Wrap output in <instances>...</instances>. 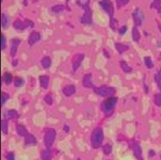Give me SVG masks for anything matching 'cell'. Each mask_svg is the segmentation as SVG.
Masks as SVG:
<instances>
[{
  "mask_svg": "<svg viewBox=\"0 0 161 160\" xmlns=\"http://www.w3.org/2000/svg\"><path fill=\"white\" fill-rule=\"evenodd\" d=\"M104 140V135H103V131L101 128H96L93 132H92L91 136V145L93 148L97 149L101 147L102 145Z\"/></svg>",
  "mask_w": 161,
  "mask_h": 160,
  "instance_id": "obj_1",
  "label": "cell"
},
{
  "mask_svg": "<svg viewBox=\"0 0 161 160\" xmlns=\"http://www.w3.org/2000/svg\"><path fill=\"white\" fill-rule=\"evenodd\" d=\"M117 103V98L115 97H109L101 103V109L103 112L106 114V116H110L113 112L114 106Z\"/></svg>",
  "mask_w": 161,
  "mask_h": 160,
  "instance_id": "obj_2",
  "label": "cell"
},
{
  "mask_svg": "<svg viewBox=\"0 0 161 160\" xmlns=\"http://www.w3.org/2000/svg\"><path fill=\"white\" fill-rule=\"evenodd\" d=\"M81 6L84 9V14L81 18V22L83 24H92V11L89 7V0L86 1Z\"/></svg>",
  "mask_w": 161,
  "mask_h": 160,
  "instance_id": "obj_3",
  "label": "cell"
},
{
  "mask_svg": "<svg viewBox=\"0 0 161 160\" xmlns=\"http://www.w3.org/2000/svg\"><path fill=\"white\" fill-rule=\"evenodd\" d=\"M56 132L55 129L53 128L46 129L45 133H44V139H43V142L46 147L50 148V146H52L56 139Z\"/></svg>",
  "mask_w": 161,
  "mask_h": 160,
  "instance_id": "obj_4",
  "label": "cell"
},
{
  "mask_svg": "<svg viewBox=\"0 0 161 160\" xmlns=\"http://www.w3.org/2000/svg\"><path fill=\"white\" fill-rule=\"evenodd\" d=\"M95 92L100 95V96H109L112 97L114 94L116 93V90L113 87H107V86H102L100 87H95Z\"/></svg>",
  "mask_w": 161,
  "mask_h": 160,
  "instance_id": "obj_5",
  "label": "cell"
},
{
  "mask_svg": "<svg viewBox=\"0 0 161 160\" xmlns=\"http://www.w3.org/2000/svg\"><path fill=\"white\" fill-rule=\"evenodd\" d=\"M28 26H30V27H33L34 26V24L33 22L26 19L25 20V22H22L20 19H17L14 21L13 22V27L14 29H16L17 30H25Z\"/></svg>",
  "mask_w": 161,
  "mask_h": 160,
  "instance_id": "obj_6",
  "label": "cell"
},
{
  "mask_svg": "<svg viewBox=\"0 0 161 160\" xmlns=\"http://www.w3.org/2000/svg\"><path fill=\"white\" fill-rule=\"evenodd\" d=\"M133 22L135 26H140L144 18V14L140 8H136L133 11Z\"/></svg>",
  "mask_w": 161,
  "mask_h": 160,
  "instance_id": "obj_7",
  "label": "cell"
},
{
  "mask_svg": "<svg viewBox=\"0 0 161 160\" xmlns=\"http://www.w3.org/2000/svg\"><path fill=\"white\" fill-rule=\"evenodd\" d=\"M83 59H84L83 54H76L73 56V58H72V69H73L74 72H76L79 68Z\"/></svg>",
  "mask_w": 161,
  "mask_h": 160,
  "instance_id": "obj_8",
  "label": "cell"
},
{
  "mask_svg": "<svg viewBox=\"0 0 161 160\" xmlns=\"http://www.w3.org/2000/svg\"><path fill=\"white\" fill-rule=\"evenodd\" d=\"M99 4L102 7V9L112 17L113 15V7L110 0H101V1L99 2Z\"/></svg>",
  "mask_w": 161,
  "mask_h": 160,
  "instance_id": "obj_9",
  "label": "cell"
},
{
  "mask_svg": "<svg viewBox=\"0 0 161 160\" xmlns=\"http://www.w3.org/2000/svg\"><path fill=\"white\" fill-rule=\"evenodd\" d=\"M133 150L134 156L138 160H143V158H142V150H141V147L140 146L139 144L136 143V142H133Z\"/></svg>",
  "mask_w": 161,
  "mask_h": 160,
  "instance_id": "obj_10",
  "label": "cell"
},
{
  "mask_svg": "<svg viewBox=\"0 0 161 160\" xmlns=\"http://www.w3.org/2000/svg\"><path fill=\"white\" fill-rule=\"evenodd\" d=\"M20 43V39L18 38H14L11 40V50H10V55L11 56L14 57L16 56V53L17 51L18 45Z\"/></svg>",
  "mask_w": 161,
  "mask_h": 160,
  "instance_id": "obj_11",
  "label": "cell"
},
{
  "mask_svg": "<svg viewBox=\"0 0 161 160\" xmlns=\"http://www.w3.org/2000/svg\"><path fill=\"white\" fill-rule=\"evenodd\" d=\"M62 93L65 96L70 97L76 93V87L74 85H67L62 88Z\"/></svg>",
  "mask_w": 161,
  "mask_h": 160,
  "instance_id": "obj_12",
  "label": "cell"
},
{
  "mask_svg": "<svg viewBox=\"0 0 161 160\" xmlns=\"http://www.w3.org/2000/svg\"><path fill=\"white\" fill-rule=\"evenodd\" d=\"M82 84L87 88H95L93 83H92V75L90 74H86L83 76Z\"/></svg>",
  "mask_w": 161,
  "mask_h": 160,
  "instance_id": "obj_13",
  "label": "cell"
},
{
  "mask_svg": "<svg viewBox=\"0 0 161 160\" xmlns=\"http://www.w3.org/2000/svg\"><path fill=\"white\" fill-rule=\"evenodd\" d=\"M40 38H41L40 33L37 31H33V32H31V34L29 36L28 42L30 46H32V45H34L36 42H38L40 40Z\"/></svg>",
  "mask_w": 161,
  "mask_h": 160,
  "instance_id": "obj_14",
  "label": "cell"
},
{
  "mask_svg": "<svg viewBox=\"0 0 161 160\" xmlns=\"http://www.w3.org/2000/svg\"><path fill=\"white\" fill-rule=\"evenodd\" d=\"M25 144L26 145H36V138L33 136V135H31V134H27L25 137Z\"/></svg>",
  "mask_w": 161,
  "mask_h": 160,
  "instance_id": "obj_15",
  "label": "cell"
},
{
  "mask_svg": "<svg viewBox=\"0 0 161 160\" xmlns=\"http://www.w3.org/2000/svg\"><path fill=\"white\" fill-rule=\"evenodd\" d=\"M40 81V85L42 88L46 89L48 87L49 85V76L48 75H41L39 78Z\"/></svg>",
  "mask_w": 161,
  "mask_h": 160,
  "instance_id": "obj_16",
  "label": "cell"
},
{
  "mask_svg": "<svg viewBox=\"0 0 161 160\" xmlns=\"http://www.w3.org/2000/svg\"><path fill=\"white\" fill-rule=\"evenodd\" d=\"M17 132L21 137H25L28 134V132H27L25 126H24L23 125H17Z\"/></svg>",
  "mask_w": 161,
  "mask_h": 160,
  "instance_id": "obj_17",
  "label": "cell"
},
{
  "mask_svg": "<svg viewBox=\"0 0 161 160\" xmlns=\"http://www.w3.org/2000/svg\"><path fill=\"white\" fill-rule=\"evenodd\" d=\"M115 48H116V50H118V52H119L120 54L124 53L125 51L128 50V49H129L127 45H125V44L120 43V42H116V43H115Z\"/></svg>",
  "mask_w": 161,
  "mask_h": 160,
  "instance_id": "obj_18",
  "label": "cell"
},
{
  "mask_svg": "<svg viewBox=\"0 0 161 160\" xmlns=\"http://www.w3.org/2000/svg\"><path fill=\"white\" fill-rule=\"evenodd\" d=\"M41 158L42 160H50L51 159V151L49 149L43 150L41 153Z\"/></svg>",
  "mask_w": 161,
  "mask_h": 160,
  "instance_id": "obj_19",
  "label": "cell"
},
{
  "mask_svg": "<svg viewBox=\"0 0 161 160\" xmlns=\"http://www.w3.org/2000/svg\"><path fill=\"white\" fill-rule=\"evenodd\" d=\"M41 63H42V65L44 68H49L51 66V59L49 56H44L42 59Z\"/></svg>",
  "mask_w": 161,
  "mask_h": 160,
  "instance_id": "obj_20",
  "label": "cell"
},
{
  "mask_svg": "<svg viewBox=\"0 0 161 160\" xmlns=\"http://www.w3.org/2000/svg\"><path fill=\"white\" fill-rule=\"evenodd\" d=\"M17 115H18L17 112L16 110H13V109H12V110H9V111L6 112L5 117H6V119H8V120H12V119L17 118Z\"/></svg>",
  "mask_w": 161,
  "mask_h": 160,
  "instance_id": "obj_21",
  "label": "cell"
},
{
  "mask_svg": "<svg viewBox=\"0 0 161 160\" xmlns=\"http://www.w3.org/2000/svg\"><path fill=\"white\" fill-rule=\"evenodd\" d=\"M120 64H121V68H122V70L125 72V73H131L132 72V67L126 62V61H121V62H120Z\"/></svg>",
  "mask_w": 161,
  "mask_h": 160,
  "instance_id": "obj_22",
  "label": "cell"
},
{
  "mask_svg": "<svg viewBox=\"0 0 161 160\" xmlns=\"http://www.w3.org/2000/svg\"><path fill=\"white\" fill-rule=\"evenodd\" d=\"M132 36H133V39L134 42H139V40L140 39V32L138 30V29L136 27H134L133 29V32H132Z\"/></svg>",
  "mask_w": 161,
  "mask_h": 160,
  "instance_id": "obj_23",
  "label": "cell"
},
{
  "mask_svg": "<svg viewBox=\"0 0 161 160\" xmlns=\"http://www.w3.org/2000/svg\"><path fill=\"white\" fill-rule=\"evenodd\" d=\"M9 24V20L5 14H2L1 16V25L3 28H7Z\"/></svg>",
  "mask_w": 161,
  "mask_h": 160,
  "instance_id": "obj_24",
  "label": "cell"
},
{
  "mask_svg": "<svg viewBox=\"0 0 161 160\" xmlns=\"http://www.w3.org/2000/svg\"><path fill=\"white\" fill-rule=\"evenodd\" d=\"M64 9H65V7H64L62 5H56L51 7V11H52V12H54V13L62 12V11H64Z\"/></svg>",
  "mask_w": 161,
  "mask_h": 160,
  "instance_id": "obj_25",
  "label": "cell"
},
{
  "mask_svg": "<svg viewBox=\"0 0 161 160\" xmlns=\"http://www.w3.org/2000/svg\"><path fill=\"white\" fill-rule=\"evenodd\" d=\"M43 100H44V101L47 103L49 106H51V105L53 104V98H52V95H51L50 93H49V94L46 95L44 96Z\"/></svg>",
  "mask_w": 161,
  "mask_h": 160,
  "instance_id": "obj_26",
  "label": "cell"
},
{
  "mask_svg": "<svg viewBox=\"0 0 161 160\" xmlns=\"http://www.w3.org/2000/svg\"><path fill=\"white\" fill-rule=\"evenodd\" d=\"M4 80H5V84H7V85L11 84V81H12V75H11V74H10V73H5V75H4Z\"/></svg>",
  "mask_w": 161,
  "mask_h": 160,
  "instance_id": "obj_27",
  "label": "cell"
},
{
  "mask_svg": "<svg viewBox=\"0 0 161 160\" xmlns=\"http://www.w3.org/2000/svg\"><path fill=\"white\" fill-rule=\"evenodd\" d=\"M24 85V80L20 77H16L14 79V86L17 87H19L21 86Z\"/></svg>",
  "mask_w": 161,
  "mask_h": 160,
  "instance_id": "obj_28",
  "label": "cell"
},
{
  "mask_svg": "<svg viewBox=\"0 0 161 160\" xmlns=\"http://www.w3.org/2000/svg\"><path fill=\"white\" fill-rule=\"evenodd\" d=\"M1 130L5 134H7V132H8V123H7L6 120L1 121Z\"/></svg>",
  "mask_w": 161,
  "mask_h": 160,
  "instance_id": "obj_29",
  "label": "cell"
},
{
  "mask_svg": "<svg viewBox=\"0 0 161 160\" xmlns=\"http://www.w3.org/2000/svg\"><path fill=\"white\" fill-rule=\"evenodd\" d=\"M103 152L106 155H109L112 152V146L109 144H107L103 146Z\"/></svg>",
  "mask_w": 161,
  "mask_h": 160,
  "instance_id": "obj_30",
  "label": "cell"
},
{
  "mask_svg": "<svg viewBox=\"0 0 161 160\" xmlns=\"http://www.w3.org/2000/svg\"><path fill=\"white\" fill-rule=\"evenodd\" d=\"M152 7H154L155 9H157L161 15V5H160V2L158 1V0H155L152 5Z\"/></svg>",
  "mask_w": 161,
  "mask_h": 160,
  "instance_id": "obj_31",
  "label": "cell"
},
{
  "mask_svg": "<svg viewBox=\"0 0 161 160\" xmlns=\"http://www.w3.org/2000/svg\"><path fill=\"white\" fill-rule=\"evenodd\" d=\"M110 27L113 30H115L117 29V21L115 19H113V17H111L110 20Z\"/></svg>",
  "mask_w": 161,
  "mask_h": 160,
  "instance_id": "obj_32",
  "label": "cell"
},
{
  "mask_svg": "<svg viewBox=\"0 0 161 160\" xmlns=\"http://www.w3.org/2000/svg\"><path fill=\"white\" fill-rule=\"evenodd\" d=\"M145 64H146V67H148V68H152V67H153V63H152L151 58H150V57H147V56L145 57Z\"/></svg>",
  "mask_w": 161,
  "mask_h": 160,
  "instance_id": "obj_33",
  "label": "cell"
},
{
  "mask_svg": "<svg viewBox=\"0 0 161 160\" xmlns=\"http://www.w3.org/2000/svg\"><path fill=\"white\" fill-rule=\"evenodd\" d=\"M9 99V95L6 93H2L1 94V105L5 104V102L8 100Z\"/></svg>",
  "mask_w": 161,
  "mask_h": 160,
  "instance_id": "obj_34",
  "label": "cell"
},
{
  "mask_svg": "<svg viewBox=\"0 0 161 160\" xmlns=\"http://www.w3.org/2000/svg\"><path fill=\"white\" fill-rule=\"evenodd\" d=\"M6 47V40L3 34H1V50H4Z\"/></svg>",
  "mask_w": 161,
  "mask_h": 160,
  "instance_id": "obj_35",
  "label": "cell"
},
{
  "mask_svg": "<svg viewBox=\"0 0 161 160\" xmlns=\"http://www.w3.org/2000/svg\"><path fill=\"white\" fill-rule=\"evenodd\" d=\"M154 103L157 106H161V96L159 95H155V97H154Z\"/></svg>",
  "mask_w": 161,
  "mask_h": 160,
  "instance_id": "obj_36",
  "label": "cell"
},
{
  "mask_svg": "<svg viewBox=\"0 0 161 160\" xmlns=\"http://www.w3.org/2000/svg\"><path fill=\"white\" fill-rule=\"evenodd\" d=\"M155 81H156L158 86L159 87V88L161 89V75H159V74L156 75H155Z\"/></svg>",
  "mask_w": 161,
  "mask_h": 160,
  "instance_id": "obj_37",
  "label": "cell"
},
{
  "mask_svg": "<svg viewBox=\"0 0 161 160\" xmlns=\"http://www.w3.org/2000/svg\"><path fill=\"white\" fill-rule=\"evenodd\" d=\"M127 26L126 25H123V26H121V28L120 29V35H124L126 32H127Z\"/></svg>",
  "mask_w": 161,
  "mask_h": 160,
  "instance_id": "obj_38",
  "label": "cell"
},
{
  "mask_svg": "<svg viewBox=\"0 0 161 160\" xmlns=\"http://www.w3.org/2000/svg\"><path fill=\"white\" fill-rule=\"evenodd\" d=\"M6 159H7V160H15L14 154H13L12 152H9V153L6 155Z\"/></svg>",
  "mask_w": 161,
  "mask_h": 160,
  "instance_id": "obj_39",
  "label": "cell"
},
{
  "mask_svg": "<svg viewBox=\"0 0 161 160\" xmlns=\"http://www.w3.org/2000/svg\"><path fill=\"white\" fill-rule=\"evenodd\" d=\"M148 155H149V157H153V156L155 155L154 151H153V150H150V151H149V152H148Z\"/></svg>",
  "mask_w": 161,
  "mask_h": 160,
  "instance_id": "obj_40",
  "label": "cell"
},
{
  "mask_svg": "<svg viewBox=\"0 0 161 160\" xmlns=\"http://www.w3.org/2000/svg\"><path fill=\"white\" fill-rule=\"evenodd\" d=\"M116 3H117V7L120 9V8H121V5H122V2H121V0H116Z\"/></svg>",
  "mask_w": 161,
  "mask_h": 160,
  "instance_id": "obj_41",
  "label": "cell"
},
{
  "mask_svg": "<svg viewBox=\"0 0 161 160\" xmlns=\"http://www.w3.org/2000/svg\"><path fill=\"white\" fill-rule=\"evenodd\" d=\"M63 131L65 132H68V131H70V127H68V126H63Z\"/></svg>",
  "mask_w": 161,
  "mask_h": 160,
  "instance_id": "obj_42",
  "label": "cell"
},
{
  "mask_svg": "<svg viewBox=\"0 0 161 160\" xmlns=\"http://www.w3.org/2000/svg\"><path fill=\"white\" fill-rule=\"evenodd\" d=\"M17 63H18V61H17V60H14L13 61H12V66H17Z\"/></svg>",
  "mask_w": 161,
  "mask_h": 160,
  "instance_id": "obj_43",
  "label": "cell"
},
{
  "mask_svg": "<svg viewBox=\"0 0 161 160\" xmlns=\"http://www.w3.org/2000/svg\"><path fill=\"white\" fill-rule=\"evenodd\" d=\"M130 1V0H121V2H122V5H127L128 2Z\"/></svg>",
  "mask_w": 161,
  "mask_h": 160,
  "instance_id": "obj_44",
  "label": "cell"
},
{
  "mask_svg": "<svg viewBox=\"0 0 161 160\" xmlns=\"http://www.w3.org/2000/svg\"><path fill=\"white\" fill-rule=\"evenodd\" d=\"M77 160H81V159H80V158H78V159H77Z\"/></svg>",
  "mask_w": 161,
  "mask_h": 160,
  "instance_id": "obj_45",
  "label": "cell"
},
{
  "mask_svg": "<svg viewBox=\"0 0 161 160\" xmlns=\"http://www.w3.org/2000/svg\"><path fill=\"white\" fill-rule=\"evenodd\" d=\"M66 1H70V0H66Z\"/></svg>",
  "mask_w": 161,
  "mask_h": 160,
  "instance_id": "obj_46",
  "label": "cell"
},
{
  "mask_svg": "<svg viewBox=\"0 0 161 160\" xmlns=\"http://www.w3.org/2000/svg\"><path fill=\"white\" fill-rule=\"evenodd\" d=\"M1 1H3V0H1Z\"/></svg>",
  "mask_w": 161,
  "mask_h": 160,
  "instance_id": "obj_47",
  "label": "cell"
}]
</instances>
